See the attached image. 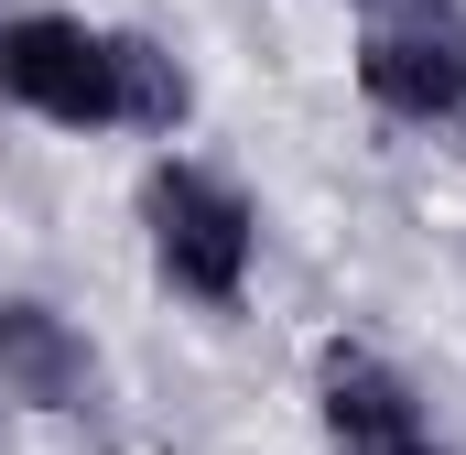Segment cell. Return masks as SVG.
Returning <instances> with one entry per match:
<instances>
[{"instance_id":"cell-6","label":"cell","mask_w":466,"mask_h":455,"mask_svg":"<svg viewBox=\"0 0 466 455\" xmlns=\"http://www.w3.org/2000/svg\"><path fill=\"white\" fill-rule=\"evenodd\" d=\"M109 66H119V119H141V130H174L185 119V66L163 55V44H141V33H109Z\"/></svg>"},{"instance_id":"cell-5","label":"cell","mask_w":466,"mask_h":455,"mask_svg":"<svg viewBox=\"0 0 466 455\" xmlns=\"http://www.w3.org/2000/svg\"><path fill=\"white\" fill-rule=\"evenodd\" d=\"M0 390H22V401H76L87 390V347L66 337V315H44V304H0Z\"/></svg>"},{"instance_id":"cell-1","label":"cell","mask_w":466,"mask_h":455,"mask_svg":"<svg viewBox=\"0 0 466 455\" xmlns=\"http://www.w3.org/2000/svg\"><path fill=\"white\" fill-rule=\"evenodd\" d=\"M141 217H152V260H163L174 293L238 304V282H249V238H260V228H249V207H238L218 174H196V163H152Z\"/></svg>"},{"instance_id":"cell-4","label":"cell","mask_w":466,"mask_h":455,"mask_svg":"<svg viewBox=\"0 0 466 455\" xmlns=\"http://www.w3.org/2000/svg\"><path fill=\"white\" fill-rule=\"evenodd\" d=\"M358 87L390 119L466 130V33H369L358 44Z\"/></svg>"},{"instance_id":"cell-3","label":"cell","mask_w":466,"mask_h":455,"mask_svg":"<svg viewBox=\"0 0 466 455\" xmlns=\"http://www.w3.org/2000/svg\"><path fill=\"white\" fill-rule=\"evenodd\" d=\"M326 434L337 455H445L401 369H380L369 347H326Z\"/></svg>"},{"instance_id":"cell-2","label":"cell","mask_w":466,"mask_h":455,"mask_svg":"<svg viewBox=\"0 0 466 455\" xmlns=\"http://www.w3.org/2000/svg\"><path fill=\"white\" fill-rule=\"evenodd\" d=\"M0 98H22L33 119H66V130H109V119H119L109 33H87V22H55V11H22V22H0Z\"/></svg>"}]
</instances>
